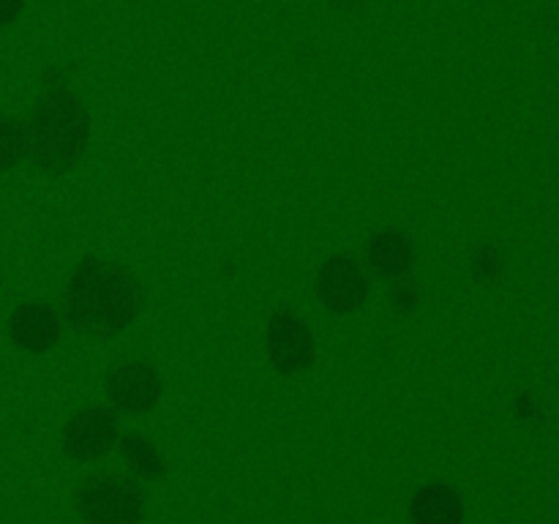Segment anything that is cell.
<instances>
[{
	"instance_id": "obj_1",
	"label": "cell",
	"mask_w": 559,
	"mask_h": 524,
	"mask_svg": "<svg viewBox=\"0 0 559 524\" xmlns=\"http://www.w3.org/2000/svg\"><path fill=\"white\" fill-rule=\"evenodd\" d=\"M142 306L145 289L129 267L87 257L71 273L63 314L76 333L112 338L140 317Z\"/></svg>"
},
{
	"instance_id": "obj_2",
	"label": "cell",
	"mask_w": 559,
	"mask_h": 524,
	"mask_svg": "<svg viewBox=\"0 0 559 524\" xmlns=\"http://www.w3.org/2000/svg\"><path fill=\"white\" fill-rule=\"evenodd\" d=\"M25 158L44 175H63L80 164L91 140L85 102L69 87L47 91L22 123Z\"/></svg>"
},
{
	"instance_id": "obj_3",
	"label": "cell",
	"mask_w": 559,
	"mask_h": 524,
	"mask_svg": "<svg viewBox=\"0 0 559 524\" xmlns=\"http://www.w3.org/2000/svg\"><path fill=\"white\" fill-rule=\"evenodd\" d=\"M74 502L85 524H142L147 511L142 486L120 473L87 475Z\"/></svg>"
},
{
	"instance_id": "obj_4",
	"label": "cell",
	"mask_w": 559,
	"mask_h": 524,
	"mask_svg": "<svg viewBox=\"0 0 559 524\" xmlns=\"http://www.w3.org/2000/svg\"><path fill=\"white\" fill-rule=\"evenodd\" d=\"M267 360L282 374H300L314 360V338L295 311H276L265 333Z\"/></svg>"
},
{
	"instance_id": "obj_5",
	"label": "cell",
	"mask_w": 559,
	"mask_h": 524,
	"mask_svg": "<svg viewBox=\"0 0 559 524\" xmlns=\"http://www.w3.org/2000/svg\"><path fill=\"white\" fill-rule=\"evenodd\" d=\"M118 437V418L107 407H85L66 424L63 448L76 462H93L107 456Z\"/></svg>"
},
{
	"instance_id": "obj_6",
	"label": "cell",
	"mask_w": 559,
	"mask_h": 524,
	"mask_svg": "<svg viewBox=\"0 0 559 524\" xmlns=\"http://www.w3.org/2000/svg\"><path fill=\"white\" fill-rule=\"evenodd\" d=\"M317 295L333 314H353L369 298V278L349 257H331L317 273Z\"/></svg>"
},
{
	"instance_id": "obj_7",
	"label": "cell",
	"mask_w": 559,
	"mask_h": 524,
	"mask_svg": "<svg viewBox=\"0 0 559 524\" xmlns=\"http://www.w3.org/2000/svg\"><path fill=\"white\" fill-rule=\"evenodd\" d=\"M107 393L120 413H147L162 398V377L145 360H123L109 371Z\"/></svg>"
},
{
	"instance_id": "obj_8",
	"label": "cell",
	"mask_w": 559,
	"mask_h": 524,
	"mask_svg": "<svg viewBox=\"0 0 559 524\" xmlns=\"http://www.w3.org/2000/svg\"><path fill=\"white\" fill-rule=\"evenodd\" d=\"M9 338L22 353L41 355L52 349L60 338L58 311L41 300L20 303L9 317Z\"/></svg>"
},
{
	"instance_id": "obj_9",
	"label": "cell",
	"mask_w": 559,
	"mask_h": 524,
	"mask_svg": "<svg viewBox=\"0 0 559 524\" xmlns=\"http://www.w3.org/2000/svg\"><path fill=\"white\" fill-rule=\"evenodd\" d=\"M464 508L456 491L445 484H429L415 495L413 522L415 524H462Z\"/></svg>"
},
{
	"instance_id": "obj_10",
	"label": "cell",
	"mask_w": 559,
	"mask_h": 524,
	"mask_svg": "<svg viewBox=\"0 0 559 524\" xmlns=\"http://www.w3.org/2000/svg\"><path fill=\"white\" fill-rule=\"evenodd\" d=\"M369 262L382 278L402 276L413 267V243L399 229H382L371 238Z\"/></svg>"
},
{
	"instance_id": "obj_11",
	"label": "cell",
	"mask_w": 559,
	"mask_h": 524,
	"mask_svg": "<svg viewBox=\"0 0 559 524\" xmlns=\"http://www.w3.org/2000/svg\"><path fill=\"white\" fill-rule=\"evenodd\" d=\"M120 451H123L126 462L134 469L140 478H162L164 475V462L158 456L156 448L145 440L142 434H126L120 440Z\"/></svg>"
},
{
	"instance_id": "obj_12",
	"label": "cell",
	"mask_w": 559,
	"mask_h": 524,
	"mask_svg": "<svg viewBox=\"0 0 559 524\" xmlns=\"http://www.w3.org/2000/svg\"><path fill=\"white\" fill-rule=\"evenodd\" d=\"M25 158V140H22L20 120L0 115V172H9L11 167Z\"/></svg>"
},
{
	"instance_id": "obj_13",
	"label": "cell",
	"mask_w": 559,
	"mask_h": 524,
	"mask_svg": "<svg viewBox=\"0 0 559 524\" xmlns=\"http://www.w3.org/2000/svg\"><path fill=\"white\" fill-rule=\"evenodd\" d=\"M25 9V0H0V27L11 25Z\"/></svg>"
},
{
	"instance_id": "obj_14",
	"label": "cell",
	"mask_w": 559,
	"mask_h": 524,
	"mask_svg": "<svg viewBox=\"0 0 559 524\" xmlns=\"http://www.w3.org/2000/svg\"><path fill=\"white\" fill-rule=\"evenodd\" d=\"M333 5H336V9H344V11H349V9H358L360 3H364V0H331Z\"/></svg>"
}]
</instances>
